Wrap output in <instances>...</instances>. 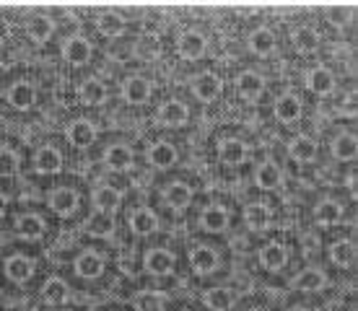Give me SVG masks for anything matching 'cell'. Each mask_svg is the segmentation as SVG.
Listing matches in <instances>:
<instances>
[{"instance_id":"1","label":"cell","mask_w":358,"mask_h":311,"mask_svg":"<svg viewBox=\"0 0 358 311\" xmlns=\"http://www.w3.org/2000/svg\"><path fill=\"white\" fill-rule=\"evenodd\" d=\"M65 135H68V140H70L75 148H86V146H91L94 143L96 130H94V125L89 122V119H75V122L68 125Z\"/></svg>"},{"instance_id":"2","label":"cell","mask_w":358,"mask_h":311,"mask_svg":"<svg viewBox=\"0 0 358 311\" xmlns=\"http://www.w3.org/2000/svg\"><path fill=\"white\" fill-rule=\"evenodd\" d=\"M50 208L57 213V215H70V213L78 208V195L68 187H60L55 192L50 195Z\"/></svg>"},{"instance_id":"3","label":"cell","mask_w":358,"mask_h":311,"mask_svg":"<svg viewBox=\"0 0 358 311\" xmlns=\"http://www.w3.org/2000/svg\"><path fill=\"white\" fill-rule=\"evenodd\" d=\"M34 166H37V172H42V174L60 172V166H63V156H60L57 148L45 146V148H39L37 156H34Z\"/></svg>"},{"instance_id":"4","label":"cell","mask_w":358,"mask_h":311,"mask_svg":"<svg viewBox=\"0 0 358 311\" xmlns=\"http://www.w3.org/2000/svg\"><path fill=\"white\" fill-rule=\"evenodd\" d=\"M190 265H193V270L197 275H208L216 270L218 257H216V252H213L211 247H197L190 252Z\"/></svg>"},{"instance_id":"5","label":"cell","mask_w":358,"mask_h":311,"mask_svg":"<svg viewBox=\"0 0 358 311\" xmlns=\"http://www.w3.org/2000/svg\"><path fill=\"white\" fill-rule=\"evenodd\" d=\"M122 96H125V101H130V104H143V101L151 96V83H148L146 78L133 75V78H128L125 86H122Z\"/></svg>"},{"instance_id":"6","label":"cell","mask_w":358,"mask_h":311,"mask_svg":"<svg viewBox=\"0 0 358 311\" xmlns=\"http://www.w3.org/2000/svg\"><path fill=\"white\" fill-rule=\"evenodd\" d=\"M205 52V37L200 31H184L179 37V55L187 60H197Z\"/></svg>"},{"instance_id":"7","label":"cell","mask_w":358,"mask_h":311,"mask_svg":"<svg viewBox=\"0 0 358 311\" xmlns=\"http://www.w3.org/2000/svg\"><path fill=\"white\" fill-rule=\"evenodd\" d=\"M63 55H65V60H68V63L83 65L89 57H91V45H89L83 37H73V39H68V42H65Z\"/></svg>"},{"instance_id":"8","label":"cell","mask_w":358,"mask_h":311,"mask_svg":"<svg viewBox=\"0 0 358 311\" xmlns=\"http://www.w3.org/2000/svg\"><path fill=\"white\" fill-rule=\"evenodd\" d=\"M193 91H195V96H197V99L213 101L221 91V81L213 73H200L193 81Z\"/></svg>"},{"instance_id":"9","label":"cell","mask_w":358,"mask_h":311,"mask_svg":"<svg viewBox=\"0 0 358 311\" xmlns=\"http://www.w3.org/2000/svg\"><path fill=\"white\" fill-rule=\"evenodd\" d=\"M172 267H174V257H172V252H166V249H154V252H148L146 255L148 273L166 275V273H172Z\"/></svg>"},{"instance_id":"10","label":"cell","mask_w":358,"mask_h":311,"mask_svg":"<svg viewBox=\"0 0 358 311\" xmlns=\"http://www.w3.org/2000/svg\"><path fill=\"white\" fill-rule=\"evenodd\" d=\"M187 117H190V112H187V107H184L182 101H166L164 107L158 109V119H161L164 125H169V128L184 125Z\"/></svg>"},{"instance_id":"11","label":"cell","mask_w":358,"mask_h":311,"mask_svg":"<svg viewBox=\"0 0 358 311\" xmlns=\"http://www.w3.org/2000/svg\"><path fill=\"white\" fill-rule=\"evenodd\" d=\"M31 273H34V265H31V259L29 257H10V259H6V275H8L10 280H16V283H24V280H29L31 278Z\"/></svg>"},{"instance_id":"12","label":"cell","mask_w":358,"mask_h":311,"mask_svg":"<svg viewBox=\"0 0 358 311\" xmlns=\"http://www.w3.org/2000/svg\"><path fill=\"white\" fill-rule=\"evenodd\" d=\"M244 220L252 231H265L270 226V208L262 205V202H252L244 211Z\"/></svg>"},{"instance_id":"13","label":"cell","mask_w":358,"mask_h":311,"mask_svg":"<svg viewBox=\"0 0 358 311\" xmlns=\"http://www.w3.org/2000/svg\"><path fill=\"white\" fill-rule=\"evenodd\" d=\"M301 114V101L296 99L294 93H283L281 99L276 101V117L283 119V122H294Z\"/></svg>"},{"instance_id":"14","label":"cell","mask_w":358,"mask_h":311,"mask_svg":"<svg viewBox=\"0 0 358 311\" xmlns=\"http://www.w3.org/2000/svg\"><path fill=\"white\" fill-rule=\"evenodd\" d=\"M101 270H104V259L99 255H94V252H83L75 259V273L81 278H96V275H101Z\"/></svg>"},{"instance_id":"15","label":"cell","mask_w":358,"mask_h":311,"mask_svg":"<svg viewBox=\"0 0 358 311\" xmlns=\"http://www.w3.org/2000/svg\"><path fill=\"white\" fill-rule=\"evenodd\" d=\"M306 83H309V89H312L314 93H330L332 89H335V75L327 70V68H314L312 73H309V78H306Z\"/></svg>"},{"instance_id":"16","label":"cell","mask_w":358,"mask_h":311,"mask_svg":"<svg viewBox=\"0 0 358 311\" xmlns=\"http://www.w3.org/2000/svg\"><path fill=\"white\" fill-rule=\"evenodd\" d=\"M34 99H37V93H34V86H31V83H16L8 91V101L16 109H29V107L34 104Z\"/></svg>"},{"instance_id":"17","label":"cell","mask_w":358,"mask_h":311,"mask_svg":"<svg viewBox=\"0 0 358 311\" xmlns=\"http://www.w3.org/2000/svg\"><path fill=\"white\" fill-rule=\"evenodd\" d=\"M164 200L169 202L172 208H187L190 200H193V190L182 182H174L164 190Z\"/></svg>"},{"instance_id":"18","label":"cell","mask_w":358,"mask_h":311,"mask_svg":"<svg viewBox=\"0 0 358 311\" xmlns=\"http://www.w3.org/2000/svg\"><path fill=\"white\" fill-rule=\"evenodd\" d=\"M218 153L223 164H241L247 158V146L241 140H223L218 146Z\"/></svg>"},{"instance_id":"19","label":"cell","mask_w":358,"mask_h":311,"mask_svg":"<svg viewBox=\"0 0 358 311\" xmlns=\"http://www.w3.org/2000/svg\"><path fill=\"white\" fill-rule=\"evenodd\" d=\"M205 306L211 311H229L234 306V293L229 288H211L205 293Z\"/></svg>"},{"instance_id":"20","label":"cell","mask_w":358,"mask_h":311,"mask_svg":"<svg viewBox=\"0 0 358 311\" xmlns=\"http://www.w3.org/2000/svg\"><path fill=\"white\" fill-rule=\"evenodd\" d=\"M200 223L205 231H223L229 226V213L223 211V208H205L200 215Z\"/></svg>"},{"instance_id":"21","label":"cell","mask_w":358,"mask_h":311,"mask_svg":"<svg viewBox=\"0 0 358 311\" xmlns=\"http://www.w3.org/2000/svg\"><path fill=\"white\" fill-rule=\"evenodd\" d=\"M288 153L294 156L296 161H312L314 156H317V146H314V140L312 137H306V135H299L291 140V146H288Z\"/></svg>"},{"instance_id":"22","label":"cell","mask_w":358,"mask_h":311,"mask_svg":"<svg viewBox=\"0 0 358 311\" xmlns=\"http://www.w3.org/2000/svg\"><path fill=\"white\" fill-rule=\"evenodd\" d=\"M148 161L158 169H166V166H172L177 161V151L174 146H169V143H156V146H151L148 151Z\"/></svg>"},{"instance_id":"23","label":"cell","mask_w":358,"mask_h":311,"mask_svg":"<svg viewBox=\"0 0 358 311\" xmlns=\"http://www.w3.org/2000/svg\"><path fill=\"white\" fill-rule=\"evenodd\" d=\"M260 259H262V265L267 270H281L285 265V259H288V252H285L283 244H267L262 252H260Z\"/></svg>"},{"instance_id":"24","label":"cell","mask_w":358,"mask_h":311,"mask_svg":"<svg viewBox=\"0 0 358 311\" xmlns=\"http://www.w3.org/2000/svg\"><path fill=\"white\" fill-rule=\"evenodd\" d=\"M273 47H276V37H273L270 29H255L252 31V37H249V50L252 52L267 55V52H273Z\"/></svg>"},{"instance_id":"25","label":"cell","mask_w":358,"mask_h":311,"mask_svg":"<svg viewBox=\"0 0 358 311\" xmlns=\"http://www.w3.org/2000/svg\"><path fill=\"white\" fill-rule=\"evenodd\" d=\"M314 218L317 223H325V226H332L343 218V208H340L335 200H322L317 208H314Z\"/></svg>"},{"instance_id":"26","label":"cell","mask_w":358,"mask_h":311,"mask_svg":"<svg viewBox=\"0 0 358 311\" xmlns=\"http://www.w3.org/2000/svg\"><path fill=\"white\" fill-rule=\"evenodd\" d=\"M52 31H55V24H52L50 16H34L29 21V37L34 42H47L52 37Z\"/></svg>"},{"instance_id":"27","label":"cell","mask_w":358,"mask_h":311,"mask_svg":"<svg viewBox=\"0 0 358 311\" xmlns=\"http://www.w3.org/2000/svg\"><path fill=\"white\" fill-rule=\"evenodd\" d=\"M332 153H335V158H340V161H350V158H356V153H358L356 137L348 135V132L338 135L335 137V143H332Z\"/></svg>"},{"instance_id":"28","label":"cell","mask_w":358,"mask_h":311,"mask_svg":"<svg viewBox=\"0 0 358 311\" xmlns=\"http://www.w3.org/2000/svg\"><path fill=\"white\" fill-rule=\"evenodd\" d=\"M104 161H107L114 172H122V169H128L130 166L133 153H130L128 146H110L107 148V153H104Z\"/></svg>"},{"instance_id":"29","label":"cell","mask_w":358,"mask_h":311,"mask_svg":"<svg viewBox=\"0 0 358 311\" xmlns=\"http://www.w3.org/2000/svg\"><path fill=\"white\" fill-rule=\"evenodd\" d=\"M156 226H158V220L151 211H138V213H133V218H130V229L135 231L138 236H146L151 231H156Z\"/></svg>"},{"instance_id":"30","label":"cell","mask_w":358,"mask_h":311,"mask_svg":"<svg viewBox=\"0 0 358 311\" xmlns=\"http://www.w3.org/2000/svg\"><path fill=\"white\" fill-rule=\"evenodd\" d=\"M239 91H241V96H247V99H258L260 93H262V78H260L258 73H252V70H247V73L239 75Z\"/></svg>"},{"instance_id":"31","label":"cell","mask_w":358,"mask_h":311,"mask_svg":"<svg viewBox=\"0 0 358 311\" xmlns=\"http://www.w3.org/2000/svg\"><path fill=\"white\" fill-rule=\"evenodd\" d=\"M16 229H19L21 236L27 238H37L42 236V231H45V220L34 215V213H29V215H21L19 223H16Z\"/></svg>"},{"instance_id":"32","label":"cell","mask_w":358,"mask_h":311,"mask_svg":"<svg viewBox=\"0 0 358 311\" xmlns=\"http://www.w3.org/2000/svg\"><path fill=\"white\" fill-rule=\"evenodd\" d=\"M96 26H99V31H101V34H107V37H119V34L125 31V24H122V19H119L117 13H112V10L101 13L99 19H96Z\"/></svg>"},{"instance_id":"33","label":"cell","mask_w":358,"mask_h":311,"mask_svg":"<svg viewBox=\"0 0 358 311\" xmlns=\"http://www.w3.org/2000/svg\"><path fill=\"white\" fill-rule=\"evenodd\" d=\"M294 45H296V50H301V52H314V50L320 47V34H317L314 29H309V26L296 29V31H294Z\"/></svg>"},{"instance_id":"34","label":"cell","mask_w":358,"mask_h":311,"mask_svg":"<svg viewBox=\"0 0 358 311\" xmlns=\"http://www.w3.org/2000/svg\"><path fill=\"white\" fill-rule=\"evenodd\" d=\"M42 296H45L47 303H63L68 298V285L60 278H50L45 288H42Z\"/></svg>"},{"instance_id":"35","label":"cell","mask_w":358,"mask_h":311,"mask_svg":"<svg viewBox=\"0 0 358 311\" xmlns=\"http://www.w3.org/2000/svg\"><path fill=\"white\" fill-rule=\"evenodd\" d=\"M81 99L86 101V104H101V101L107 99V89H104V83L99 81H83L81 83Z\"/></svg>"},{"instance_id":"36","label":"cell","mask_w":358,"mask_h":311,"mask_svg":"<svg viewBox=\"0 0 358 311\" xmlns=\"http://www.w3.org/2000/svg\"><path fill=\"white\" fill-rule=\"evenodd\" d=\"M83 229L89 231L91 236H110L112 229H114V223H112L110 215H104V213H96V215H91V218L86 220V226Z\"/></svg>"},{"instance_id":"37","label":"cell","mask_w":358,"mask_h":311,"mask_svg":"<svg viewBox=\"0 0 358 311\" xmlns=\"http://www.w3.org/2000/svg\"><path fill=\"white\" fill-rule=\"evenodd\" d=\"M255 179H258V184L262 187V190H273V187L281 184V169L267 161V164H262L258 169V176H255Z\"/></svg>"},{"instance_id":"38","label":"cell","mask_w":358,"mask_h":311,"mask_svg":"<svg viewBox=\"0 0 358 311\" xmlns=\"http://www.w3.org/2000/svg\"><path fill=\"white\" fill-rule=\"evenodd\" d=\"M322 285H325V275L320 270H304L294 280V288L299 291H320Z\"/></svg>"},{"instance_id":"39","label":"cell","mask_w":358,"mask_h":311,"mask_svg":"<svg viewBox=\"0 0 358 311\" xmlns=\"http://www.w3.org/2000/svg\"><path fill=\"white\" fill-rule=\"evenodd\" d=\"M94 205L101 208V211H117L119 192H114L112 187H99V190L94 192Z\"/></svg>"},{"instance_id":"40","label":"cell","mask_w":358,"mask_h":311,"mask_svg":"<svg viewBox=\"0 0 358 311\" xmlns=\"http://www.w3.org/2000/svg\"><path fill=\"white\" fill-rule=\"evenodd\" d=\"M353 244L350 241H335L330 247V257H332V262L335 265H350L353 262Z\"/></svg>"},{"instance_id":"41","label":"cell","mask_w":358,"mask_h":311,"mask_svg":"<svg viewBox=\"0 0 358 311\" xmlns=\"http://www.w3.org/2000/svg\"><path fill=\"white\" fill-rule=\"evenodd\" d=\"M135 309L138 311H161L164 309V296H158V293H140L138 298H135Z\"/></svg>"},{"instance_id":"42","label":"cell","mask_w":358,"mask_h":311,"mask_svg":"<svg viewBox=\"0 0 358 311\" xmlns=\"http://www.w3.org/2000/svg\"><path fill=\"white\" fill-rule=\"evenodd\" d=\"M16 169H19V156L8 148H0V176L16 174Z\"/></svg>"},{"instance_id":"43","label":"cell","mask_w":358,"mask_h":311,"mask_svg":"<svg viewBox=\"0 0 358 311\" xmlns=\"http://www.w3.org/2000/svg\"><path fill=\"white\" fill-rule=\"evenodd\" d=\"M107 187H112L114 192H125V190L130 187V182H128V179H122V176H110Z\"/></svg>"},{"instance_id":"44","label":"cell","mask_w":358,"mask_h":311,"mask_svg":"<svg viewBox=\"0 0 358 311\" xmlns=\"http://www.w3.org/2000/svg\"><path fill=\"white\" fill-rule=\"evenodd\" d=\"M10 34V26H8V21L6 19H0V42H6Z\"/></svg>"},{"instance_id":"45","label":"cell","mask_w":358,"mask_h":311,"mask_svg":"<svg viewBox=\"0 0 358 311\" xmlns=\"http://www.w3.org/2000/svg\"><path fill=\"white\" fill-rule=\"evenodd\" d=\"M348 187H350V195L356 197V176H353V174H350V179H348Z\"/></svg>"},{"instance_id":"46","label":"cell","mask_w":358,"mask_h":311,"mask_svg":"<svg viewBox=\"0 0 358 311\" xmlns=\"http://www.w3.org/2000/svg\"><path fill=\"white\" fill-rule=\"evenodd\" d=\"M6 205H8V202H6V197H3V195H0V215H3V213H6Z\"/></svg>"},{"instance_id":"47","label":"cell","mask_w":358,"mask_h":311,"mask_svg":"<svg viewBox=\"0 0 358 311\" xmlns=\"http://www.w3.org/2000/svg\"><path fill=\"white\" fill-rule=\"evenodd\" d=\"M291 311H309V309H301V306H299V309H291Z\"/></svg>"},{"instance_id":"48","label":"cell","mask_w":358,"mask_h":311,"mask_svg":"<svg viewBox=\"0 0 358 311\" xmlns=\"http://www.w3.org/2000/svg\"><path fill=\"white\" fill-rule=\"evenodd\" d=\"M0 130H3V119H0Z\"/></svg>"},{"instance_id":"49","label":"cell","mask_w":358,"mask_h":311,"mask_svg":"<svg viewBox=\"0 0 358 311\" xmlns=\"http://www.w3.org/2000/svg\"><path fill=\"white\" fill-rule=\"evenodd\" d=\"M255 311H260V309H255Z\"/></svg>"}]
</instances>
